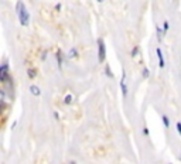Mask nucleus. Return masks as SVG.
Returning <instances> with one entry per match:
<instances>
[{"label": "nucleus", "mask_w": 181, "mask_h": 164, "mask_svg": "<svg viewBox=\"0 0 181 164\" xmlns=\"http://www.w3.org/2000/svg\"><path fill=\"white\" fill-rule=\"evenodd\" d=\"M17 16H19V21L21 25H28L30 23V14L27 12L26 6L23 1H19L17 3Z\"/></svg>", "instance_id": "obj_1"}, {"label": "nucleus", "mask_w": 181, "mask_h": 164, "mask_svg": "<svg viewBox=\"0 0 181 164\" xmlns=\"http://www.w3.org/2000/svg\"><path fill=\"white\" fill-rule=\"evenodd\" d=\"M98 60H99V62H102L105 61V58H106V48H105V43L102 40H99L98 41Z\"/></svg>", "instance_id": "obj_2"}, {"label": "nucleus", "mask_w": 181, "mask_h": 164, "mask_svg": "<svg viewBox=\"0 0 181 164\" xmlns=\"http://www.w3.org/2000/svg\"><path fill=\"white\" fill-rule=\"evenodd\" d=\"M30 92H31L34 96H40V95H41V91H40V88L37 85H31V86H30Z\"/></svg>", "instance_id": "obj_3"}, {"label": "nucleus", "mask_w": 181, "mask_h": 164, "mask_svg": "<svg viewBox=\"0 0 181 164\" xmlns=\"http://www.w3.org/2000/svg\"><path fill=\"white\" fill-rule=\"evenodd\" d=\"M156 52H157V57H159V62H160V67H164V58H163V52H161V48H157L156 50Z\"/></svg>", "instance_id": "obj_4"}, {"label": "nucleus", "mask_w": 181, "mask_h": 164, "mask_svg": "<svg viewBox=\"0 0 181 164\" xmlns=\"http://www.w3.org/2000/svg\"><path fill=\"white\" fill-rule=\"evenodd\" d=\"M7 76V64H3L1 65V81H4Z\"/></svg>", "instance_id": "obj_5"}, {"label": "nucleus", "mask_w": 181, "mask_h": 164, "mask_svg": "<svg viewBox=\"0 0 181 164\" xmlns=\"http://www.w3.org/2000/svg\"><path fill=\"white\" fill-rule=\"evenodd\" d=\"M123 82H125V74H123V76H122V82H120V86H122V92H123V95L126 96V94H127V89H126V85H125Z\"/></svg>", "instance_id": "obj_6"}, {"label": "nucleus", "mask_w": 181, "mask_h": 164, "mask_svg": "<svg viewBox=\"0 0 181 164\" xmlns=\"http://www.w3.org/2000/svg\"><path fill=\"white\" fill-rule=\"evenodd\" d=\"M163 122H164V126H166V127L170 126V122H168V118H167V116H163Z\"/></svg>", "instance_id": "obj_7"}, {"label": "nucleus", "mask_w": 181, "mask_h": 164, "mask_svg": "<svg viewBox=\"0 0 181 164\" xmlns=\"http://www.w3.org/2000/svg\"><path fill=\"white\" fill-rule=\"evenodd\" d=\"M71 101H72V96L71 95H67L65 96V103H71Z\"/></svg>", "instance_id": "obj_8"}, {"label": "nucleus", "mask_w": 181, "mask_h": 164, "mask_svg": "<svg viewBox=\"0 0 181 164\" xmlns=\"http://www.w3.org/2000/svg\"><path fill=\"white\" fill-rule=\"evenodd\" d=\"M28 76H30V78H34V76H35V71L28 70Z\"/></svg>", "instance_id": "obj_9"}, {"label": "nucleus", "mask_w": 181, "mask_h": 164, "mask_svg": "<svg viewBox=\"0 0 181 164\" xmlns=\"http://www.w3.org/2000/svg\"><path fill=\"white\" fill-rule=\"evenodd\" d=\"M177 130H178V133L181 134V123H180V122L177 123Z\"/></svg>", "instance_id": "obj_10"}, {"label": "nucleus", "mask_w": 181, "mask_h": 164, "mask_svg": "<svg viewBox=\"0 0 181 164\" xmlns=\"http://www.w3.org/2000/svg\"><path fill=\"white\" fill-rule=\"evenodd\" d=\"M143 75H144V76H149V75H150L149 70H144V72H143Z\"/></svg>", "instance_id": "obj_11"}, {"label": "nucleus", "mask_w": 181, "mask_h": 164, "mask_svg": "<svg viewBox=\"0 0 181 164\" xmlns=\"http://www.w3.org/2000/svg\"><path fill=\"white\" fill-rule=\"evenodd\" d=\"M167 30H168V23L166 21V23H164V31H167Z\"/></svg>", "instance_id": "obj_12"}, {"label": "nucleus", "mask_w": 181, "mask_h": 164, "mask_svg": "<svg viewBox=\"0 0 181 164\" xmlns=\"http://www.w3.org/2000/svg\"><path fill=\"white\" fill-rule=\"evenodd\" d=\"M136 54H137V48H135V50H133V52H132V55H136Z\"/></svg>", "instance_id": "obj_13"}, {"label": "nucleus", "mask_w": 181, "mask_h": 164, "mask_svg": "<svg viewBox=\"0 0 181 164\" xmlns=\"http://www.w3.org/2000/svg\"><path fill=\"white\" fill-rule=\"evenodd\" d=\"M98 1H101V3H102V1H104V0H98Z\"/></svg>", "instance_id": "obj_14"}, {"label": "nucleus", "mask_w": 181, "mask_h": 164, "mask_svg": "<svg viewBox=\"0 0 181 164\" xmlns=\"http://www.w3.org/2000/svg\"><path fill=\"white\" fill-rule=\"evenodd\" d=\"M71 164H75V163H74V161H72V163H71Z\"/></svg>", "instance_id": "obj_15"}]
</instances>
